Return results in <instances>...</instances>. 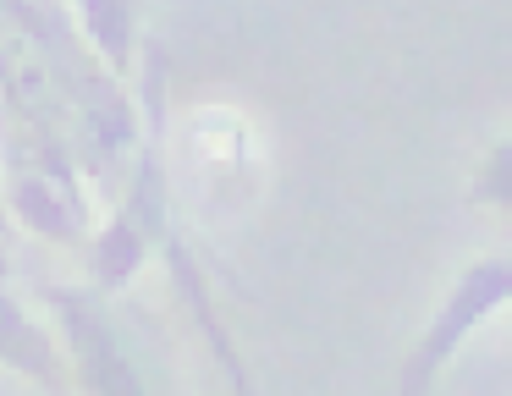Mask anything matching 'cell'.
Wrapping results in <instances>:
<instances>
[{"instance_id":"cell-1","label":"cell","mask_w":512,"mask_h":396,"mask_svg":"<svg viewBox=\"0 0 512 396\" xmlns=\"http://www.w3.org/2000/svg\"><path fill=\"white\" fill-rule=\"evenodd\" d=\"M507 303H512V259H479V264H468V270L446 286V297H441V308L430 314L424 336L413 341L408 363H402L397 391L402 396L435 391V380H441V369L457 358V347H463V341L474 336V330L485 325L496 308H507Z\"/></svg>"},{"instance_id":"cell-2","label":"cell","mask_w":512,"mask_h":396,"mask_svg":"<svg viewBox=\"0 0 512 396\" xmlns=\"http://www.w3.org/2000/svg\"><path fill=\"white\" fill-rule=\"evenodd\" d=\"M39 297L50 303V314L61 319V336L72 347V385L94 396H138L133 358H127L122 336H116L111 314H105L100 297L105 292H83V286H61V281H39Z\"/></svg>"},{"instance_id":"cell-3","label":"cell","mask_w":512,"mask_h":396,"mask_svg":"<svg viewBox=\"0 0 512 396\" xmlns=\"http://www.w3.org/2000/svg\"><path fill=\"white\" fill-rule=\"evenodd\" d=\"M17 226H28L34 237H56V242H78L89 231V198H83L78 176L67 160H45L34 171H23L6 193Z\"/></svg>"},{"instance_id":"cell-4","label":"cell","mask_w":512,"mask_h":396,"mask_svg":"<svg viewBox=\"0 0 512 396\" xmlns=\"http://www.w3.org/2000/svg\"><path fill=\"white\" fill-rule=\"evenodd\" d=\"M0 363L28 374V380H39L45 391H67V363H61L50 330H39L6 286H0Z\"/></svg>"},{"instance_id":"cell-5","label":"cell","mask_w":512,"mask_h":396,"mask_svg":"<svg viewBox=\"0 0 512 396\" xmlns=\"http://www.w3.org/2000/svg\"><path fill=\"white\" fill-rule=\"evenodd\" d=\"M149 253H155V237L144 231V220H138L133 209H122V215L89 242V281H94V292L111 297V292H122V286H133L138 270L149 264Z\"/></svg>"},{"instance_id":"cell-6","label":"cell","mask_w":512,"mask_h":396,"mask_svg":"<svg viewBox=\"0 0 512 396\" xmlns=\"http://www.w3.org/2000/svg\"><path fill=\"white\" fill-rule=\"evenodd\" d=\"M83 121H89V138L100 154L133 149V143L144 138L133 99L116 88V77H89V83H83Z\"/></svg>"},{"instance_id":"cell-7","label":"cell","mask_w":512,"mask_h":396,"mask_svg":"<svg viewBox=\"0 0 512 396\" xmlns=\"http://www.w3.org/2000/svg\"><path fill=\"white\" fill-rule=\"evenodd\" d=\"M72 6H78V22L89 33L94 55L111 72H133V39H138L133 0H72Z\"/></svg>"},{"instance_id":"cell-8","label":"cell","mask_w":512,"mask_h":396,"mask_svg":"<svg viewBox=\"0 0 512 396\" xmlns=\"http://www.w3.org/2000/svg\"><path fill=\"white\" fill-rule=\"evenodd\" d=\"M468 204H474V209H496V215L512 220V138L496 143V149L485 154V165H479L474 182H468Z\"/></svg>"},{"instance_id":"cell-9","label":"cell","mask_w":512,"mask_h":396,"mask_svg":"<svg viewBox=\"0 0 512 396\" xmlns=\"http://www.w3.org/2000/svg\"><path fill=\"white\" fill-rule=\"evenodd\" d=\"M12 231V209H6V198H0V237Z\"/></svg>"},{"instance_id":"cell-10","label":"cell","mask_w":512,"mask_h":396,"mask_svg":"<svg viewBox=\"0 0 512 396\" xmlns=\"http://www.w3.org/2000/svg\"><path fill=\"white\" fill-rule=\"evenodd\" d=\"M6 275H12V264H6V253H0V286H6Z\"/></svg>"}]
</instances>
